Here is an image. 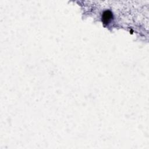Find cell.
<instances>
[{
	"label": "cell",
	"mask_w": 149,
	"mask_h": 149,
	"mask_svg": "<svg viewBox=\"0 0 149 149\" xmlns=\"http://www.w3.org/2000/svg\"><path fill=\"white\" fill-rule=\"evenodd\" d=\"M112 18V13L110 10H105L102 15V21L104 24H107Z\"/></svg>",
	"instance_id": "6da1fadb"
}]
</instances>
